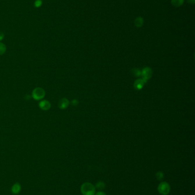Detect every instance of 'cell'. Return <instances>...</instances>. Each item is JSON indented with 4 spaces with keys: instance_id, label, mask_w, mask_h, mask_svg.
Segmentation results:
<instances>
[{
    "instance_id": "obj_2",
    "label": "cell",
    "mask_w": 195,
    "mask_h": 195,
    "mask_svg": "<svg viewBox=\"0 0 195 195\" xmlns=\"http://www.w3.org/2000/svg\"><path fill=\"white\" fill-rule=\"evenodd\" d=\"M45 91L41 87H36L33 90L32 98L35 101L42 100L45 96Z\"/></svg>"
},
{
    "instance_id": "obj_4",
    "label": "cell",
    "mask_w": 195,
    "mask_h": 195,
    "mask_svg": "<svg viewBox=\"0 0 195 195\" xmlns=\"http://www.w3.org/2000/svg\"><path fill=\"white\" fill-rule=\"evenodd\" d=\"M38 106L41 110L43 111H48L50 109L52 105L48 100H42L39 102Z\"/></svg>"
},
{
    "instance_id": "obj_11",
    "label": "cell",
    "mask_w": 195,
    "mask_h": 195,
    "mask_svg": "<svg viewBox=\"0 0 195 195\" xmlns=\"http://www.w3.org/2000/svg\"><path fill=\"white\" fill-rule=\"evenodd\" d=\"M149 70H145L144 71V76H145V77H148V78H149V75L150 74V73H149Z\"/></svg>"
},
{
    "instance_id": "obj_7",
    "label": "cell",
    "mask_w": 195,
    "mask_h": 195,
    "mask_svg": "<svg viewBox=\"0 0 195 195\" xmlns=\"http://www.w3.org/2000/svg\"><path fill=\"white\" fill-rule=\"evenodd\" d=\"M105 183L103 181H98V183H96L95 188L96 189H98V190H99L100 191H101V190H102L105 188Z\"/></svg>"
},
{
    "instance_id": "obj_13",
    "label": "cell",
    "mask_w": 195,
    "mask_h": 195,
    "mask_svg": "<svg viewBox=\"0 0 195 195\" xmlns=\"http://www.w3.org/2000/svg\"><path fill=\"white\" fill-rule=\"evenodd\" d=\"M95 195H107L104 192L102 191H98L96 194H95Z\"/></svg>"
},
{
    "instance_id": "obj_9",
    "label": "cell",
    "mask_w": 195,
    "mask_h": 195,
    "mask_svg": "<svg viewBox=\"0 0 195 195\" xmlns=\"http://www.w3.org/2000/svg\"><path fill=\"white\" fill-rule=\"evenodd\" d=\"M156 178L158 180H163L164 178V173L161 171H159L156 173Z\"/></svg>"
},
{
    "instance_id": "obj_6",
    "label": "cell",
    "mask_w": 195,
    "mask_h": 195,
    "mask_svg": "<svg viewBox=\"0 0 195 195\" xmlns=\"http://www.w3.org/2000/svg\"><path fill=\"white\" fill-rule=\"evenodd\" d=\"M21 191V185L20 183H16L12 185V188H11V191L13 195L19 194Z\"/></svg>"
},
{
    "instance_id": "obj_10",
    "label": "cell",
    "mask_w": 195,
    "mask_h": 195,
    "mask_svg": "<svg viewBox=\"0 0 195 195\" xmlns=\"http://www.w3.org/2000/svg\"><path fill=\"white\" fill-rule=\"evenodd\" d=\"M42 4V0H36L34 2V6L37 8H40Z\"/></svg>"
},
{
    "instance_id": "obj_8",
    "label": "cell",
    "mask_w": 195,
    "mask_h": 195,
    "mask_svg": "<svg viewBox=\"0 0 195 195\" xmlns=\"http://www.w3.org/2000/svg\"><path fill=\"white\" fill-rule=\"evenodd\" d=\"M6 51V46L0 42V56H2Z\"/></svg>"
},
{
    "instance_id": "obj_12",
    "label": "cell",
    "mask_w": 195,
    "mask_h": 195,
    "mask_svg": "<svg viewBox=\"0 0 195 195\" xmlns=\"http://www.w3.org/2000/svg\"><path fill=\"white\" fill-rule=\"evenodd\" d=\"M5 37V35L3 32H0V41H2Z\"/></svg>"
},
{
    "instance_id": "obj_3",
    "label": "cell",
    "mask_w": 195,
    "mask_h": 195,
    "mask_svg": "<svg viewBox=\"0 0 195 195\" xmlns=\"http://www.w3.org/2000/svg\"><path fill=\"white\" fill-rule=\"evenodd\" d=\"M157 190L160 195H168L171 191V187L168 183L162 181L159 184Z\"/></svg>"
},
{
    "instance_id": "obj_1",
    "label": "cell",
    "mask_w": 195,
    "mask_h": 195,
    "mask_svg": "<svg viewBox=\"0 0 195 195\" xmlns=\"http://www.w3.org/2000/svg\"><path fill=\"white\" fill-rule=\"evenodd\" d=\"M81 192L83 195H95L96 188L91 183H85L81 186Z\"/></svg>"
},
{
    "instance_id": "obj_5",
    "label": "cell",
    "mask_w": 195,
    "mask_h": 195,
    "mask_svg": "<svg viewBox=\"0 0 195 195\" xmlns=\"http://www.w3.org/2000/svg\"><path fill=\"white\" fill-rule=\"evenodd\" d=\"M69 105V102L66 98H62L61 99L58 103V108L61 110H64L66 109Z\"/></svg>"
}]
</instances>
